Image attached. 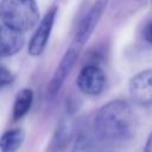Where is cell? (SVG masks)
I'll return each mask as SVG.
<instances>
[{"label":"cell","mask_w":152,"mask_h":152,"mask_svg":"<svg viewBox=\"0 0 152 152\" xmlns=\"http://www.w3.org/2000/svg\"><path fill=\"white\" fill-rule=\"evenodd\" d=\"M94 129L106 141L120 142L131 139L135 132L134 114L125 101L112 100L95 114Z\"/></svg>","instance_id":"cell-1"},{"label":"cell","mask_w":152,"mask_h":152,"mask_svg":"<svg viewBox=\"0 0 152 152\" xmlns=\"http://www.w3.org/2000/svg\"><path fill=\"white\" fill-rule=\"evenodd\" d=\"M1 23L23 32L33 28L39 20L36 0H1Z\"/></svg>","instance_id":"cell-2"},{"label":"cell","mask_w":152,"mask_h":152,"mask_svg":"<svg viewBox=\"0 0 152 152\" xmlns=\"http://www.w3.org/2000/svg\"><path fill=\"white\" fill-rule=\"evenodd\" d=\"M83 46L76 44L75 42H71L70 46L68 48V50L65 51V53L63 55L59 64L57 65L51 81L49 82L48 86V93L50 96H55L62 88V86L64 84L65 78L68 77V75L70 74V71L72 70L80 53Z\"/></svg>","instance_id":"cell-3"},{"label":"cell","mask_w":152,"mask_h":152,"mask_svg":"<svg viewBox=\"0 0 152 152\" xmlns=\"http://www.w3.org/2000/svg\"><path fill=\"white\" fill-rule=\"evenodd\" d=\"M109 0H95V2L91 5V7L88 10V12L83 15L81 21L78 23V26L76 28L75 36L72 42L76 44L83 46L88 39L90 38L91 33L94 32L97 23L100 21Z\"/></svg>","instance_id":"cell-4"},{"label":"cell","mask_w":152,"mask_h":152,"mask_svg":"<svg viewBox=\"0 0 152 152\" xmlns=\"http://www.w3.org/2000/svg\"><path fill=\"white\" fill-rule=\"evenodd\" d=\"M56 14H57V7L53 6L44 14L42 20L39 21L38 26L28 43V53L31 56H33V57L39 56L45 50L49 38H50V34H51V31H52V27H53Z\"/></svg>","instance_id":"cell-5"},{"label":"cell","mask_w":152,"mask_h":152,"mask_svg":"<svg viewBox=\"0 0 152 152\" xmlns=\"http://www.w3.org/2000/svg\"><path fill=\"white\" fill-rule=\"evenodd\" d=\"M76 83L83 94L99 95L106 87V74L100 66L89 64L81 69Z\"/></svg>","instance_id":"cell-6"},{"label":"cell","mask_w":152,"mask_h":152,"mask_svg":"<svg viewBox=\"0 0 152 152\" xmlns=\"http://www.w3.org/2000/svg\"><path fill=\"white\" fill-rule=\"evenodd\" d=\"M129 95L138 106H152V68L145 69L131 78Z\"/></svg>","instance_id":"cell-7"},{"label":"cell","mask_w":152,"mask_h":152,"mask_svg":"<svg viewBox=\"0 0 152 152\" xmlns=\"http://www.w3.org/2000/svg\"><path fill=\"white\" fill-rule=\"evenodd\" d=\"M25 44L24 32L13 28L4 23L0 26V55L1 57H10L19 52Z\"/></svg>","instance_id":"cell-8"},{"label":"cell","mask_w":152,"mask_h":152,"mask_svg":"<svg viewBox=\"0 0 152 152\" xmlns=\"http://www.w3.org/2000/svg\"><path fill=\"white\" fill-rule=\"evenodd\" d=\"M71 133L72 131L69 121L59 122L46 147V152H64L71 140Z\"/></svg>","instance_id":"cell-9"},{"label":"cell","mask_w":152,"mask_h":152,"mask_svg":"<svg viewBox=\"0 0 152 152\" xmlns=\"http://www.w3.org/2000/svg\"><path fill=\"white\" fill-rule=\"evenodd\" d=\"M25 139V132L21 128H11L2 133L0 140L1 152H18Z\"/></svg>","instance_id":"cell-10"},{"label":"cell","mask_w":152,"mask_h":152,"mask_svg":"<svg viewBox=\"0 0 152 152\" xmlns=\"http://www.w3.org/2000/svg\"><path fill=\"white\" fill-rule=\"evenodd\" d=\"M33 102V91L30 88H24L21 89L14 100L13 103V110H12V115L14 120H19L21 118H24L28 110L31 109Z\"/></svg>","instance_id":"cell-11"},{"label":"cell","mask_w":152,"mask_h":152,"mask_svg":"<svg viewBox=\"0 0 152 152\" xmlns=\"http://www.w3.org/2000/svg\"><path fill=\"white\" fill-rule=\"evenodd\" d=\"M14 81V75L12 74L11 70H8L5 65H1V72H0V84L1 88H5L10 86Z\"/></svg>","instance_id":"cell-12"},{"label":"cell","mask_w":152,"mask_h":152,"mask_svg":"<svg viewBox=\"0 0 152 152\" xmlns=\"http://www.w3.org/2000/svg\"><path fill=\"white\" fill-rule=\"evenodd\" d=\"M144 38L146 39V42L152 44V21H150L145 26V28H144Z\"/></svg>","instance_id":"cell-13"},{"label":"cell","mask_w":152,"mask_h":152,"mask_svg":"<svg viewBox=\"0 0 152 152\" xmlns=\"http://www.w3.org/2000/svg\"><path fill=\"white\" fill-rule=\"evenodd\" d=\"M144 152H152V132L148 134L145 146H144Z\"/></svg>","instance_id":"cell-14"}]
</instances>
